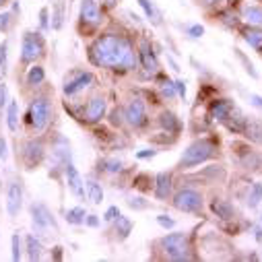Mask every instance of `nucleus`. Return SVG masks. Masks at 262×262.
Wrapping results in <instances>:
<instances>
[{
	"mask_svg": "<svg viewBox=\"0 0 262 262\" xmlns=\"http://www.w3.org/2000/svg\"><path fill=\"white\" fill-rule=\"evenodd\" d=\"M91 60L97 67L105 69L133 71L137 67V54L133 50V43L118 35H101L91 46Z\"/></svg>",
	"mask_w": 262,
	"mask_h": 262,
	"instance_id": "1",
	"label": "nucleus"
},
{
	"mask_svg": "<svg viewBox=\"0 0 262 262\" xmlns=\"http://www.w3.org/2000/svg\"><path fill=\"white\" fill-rule=\"evenodd\" d=\"M215 151H217V147H215L213 141L201 139V141L192 143V145L184 151V155H182V159H180V169H188V167H194V165H201V163L209 161V159L215 155Z\"/></svg>",
	"mask_w": 262,
	"mask_h": 262,
	"instance_id": "2",
	"label": "nucleus"
},
{
	"mask_svg": "<svg viewBox=\"0 0 262 262\" xmlns=\"http://www.w3.org/2000/svg\"><path fill=\"white\" fill-rule=\"evenodd\" d=\"M163 250L167 252V256L171 260H192L190 254V242L184 233H169L161 239Z\"/></svg>",
	"mask_w": 262,
	"mask_h": 262,
	"instance_id": "3",
	"label": "nucleus"
},
{
	"mask_svg": "<svg viewBox=\"0 0 262 262\" xmlns=\"http://www.w3.org/2000/svg\"><path fill=\"white\" fill-rule=\"evenodd\" d=\"M173 207L178 211H184V213H201L203 211V196H201V192H196L192 188L180 190L173 199Z\"/></svg>",
	"mask_w": 262,
	"mask_h": 262,
	"instance_id": "4",
	"label": "nucleus"
},
{
	"mask_svg": "<svg viewBox=\"0 0 262 262\" xmlns=\"http://www.w3.org/2000/svg\"><path fill=\"white\" fill-rule=\"evenodd\" d=\"M29 118H31V126L41 133V130H43V128L50 124V120H52V107H50V101L43 99V97L35 99V101L31 103V107H29Z\"/></svg>",
	"mask_w": 262,
	"mask_h": 262,
	"instance_id": "5",
	"label": "nucleus"
},
{
	"mask_svg": "<svg viewBox=\"0 0 262 262\" xmlns=\"http://www.w3.org/2000/svg\"><path fill=\"white\" fill-rule=\"evenodd\" d=\"M41 54H43V39L37 33L27 31L23 35V43H21V60L25 64H29V62H35Z\"/></svg>",
	"mask_w": 262,
	"mask_h": 262,
	"instance_id": "6",
	"label": "nucleus"
},
{
	"mask_svg": "<svg viewBox=\"0 0 262 262\" xmlns=\"http://www.w3.org/2000/svg\"><path fill=\"white\" fill-rule=\"evenodd\" d=\"M31 221H33V227L41 233V231H50V229H54V231H58V223H56V219H54V215L48 211V207H43V205H31Z\"/></svg>",
	"mask_w": 262,
	"mask_h": 262,
	"instance_id": "7",
	"label": "nucleus"
},
{
	"mask_svg": "<svg viewBox=\"0 0 262 262\" xmlns=\"http://www.w3.org/2000/svg\"><path fill=\"white\" fill-rule=\"evenodd\" d=\"M23 205V186L21 182H11L7 190V211L11 217H17Z\"/></svg>",
	"mask_w": 262,
	"mask_h": 262,
	"instance_id": "8",
	"label": "nucleus"
},
{
	"mask_svg": "<svg viewBox=\"0 0 262 262\" xmlns=\"http://www.w3.org/2000/svg\"><path fill=\"white\" fill-rule=\"evenodd\" d=\"M126 120H128V124H133V126H143L145 124L147 112H145V103L139 97L126 105Z\"/></svg>",
	"mask_w": 262,
	"mask_h": 262,
	"instance_id": "9",
	"label": "nucleus"
},
{
	"mask_svg": "<svg viewBox=\"0 0 262 262\" xmlns=\"http://www.w3.org/2000/svg\"><path fill=\"white\" fill-rule=\"evenodd\" d=\"M64 167H67V180H69V188L75 196H79V199H83L85 196V182L81 178V173L77 171V167L73 165V161L64 163Z\"/></svg>",
	"mask_w": 262,
	"mask_h": 262,
	"instance_id": "10",
	"label": "nucleus"
},
{
	"mask_svg": "<svg viewBox=\"0 0 262 262\" xmlns=\"http://www.w3.org/2000/svg\"><path fill=\"white\" fill-rule=\"evenodd\" d=\"M23 159L27 163L29 169H33L35 165H39V161L43 159V145L39 141H29L23 149Z\"/></svg>",
	"mask_w": 262,
	"mask_h": 262,
	"instance_id": "11",
	"label": "nucleus"
},
{
	"mask_svg": "<svg viewBox=\"0 0 262 262\" xmlns=\"http://www.w3.org/2000/svg\"><path fill=\"white\" fill-rule=\"evenodd\" d=\"M81 19L89 25H99L101 23V13L95 0H83L81 3Z\"/></svg>",
	"mask_w": 262,
	"mask_h": 262,
	"instance_id": "12",
	"label": "nucleus"
},
{
	"mask_svg": "<svg viewBox=\"0 0 262 262\" xmlns=\"http://www.w3.org/2000/svg\"><path fill=\"white\" fill-rule=\"evenodd\" d=\"M105 107H107V105H105V99H103V97L91 99L89 105H87V112H85V120L91 122V124L99 122V120L105 116Z\"/></svg>",
	"mask_w": 262,
	"mask_h": 262,
	"instance_id": "13",
	"label": "nucleus"
},
{
	"mask_svg": "<svg viewBox=\"0 0 262 262\" xmlns=\"http://www.w3.org/2000/svg\"><path fill=\"white\" fill-rule=\"evenodd\" d=\"M141 62H143V69L149 75H155L159 71V62H157V58H155V54H153V50L147 41L141 43Z\"/></svg>",
	"mask_w": 262,
	"mask_h": 262,
	"instance_id": "14",
	"label": "nucleus"
},
{
	"mask_svg": "<svg viewBox=\"0 0 262 262\" xmlns=\"http://www.w3.org/2000/svg\"><path fill=\"white\" fill-rule=\"evenodd\" d=\"M91 83H93V75H91V73H81L75 81H71V83L64 85V93H67V95H77L79 91L87 89Z\"/></svg>",
	"mask_w": 262,
	"mask_h": 262,
	"instance_id": "15",
	"label": "nucleus"
},
{
	"mask_svg": "<svg viewBox=\"0 0 262 262\" xmlns=\"http://www.w3.org/2000/svg\"><path fill=\"white\" fill-rule=\"evenodd\" d=\"M169 192H171V173H167V171H161V173L157 176L155 194H157V199L165 201L167 196H169Z\"/></svg>",
	"mask_w": 262,
	"mask_h": 262,
	"instance_id": "16",
	"label": "nucleus"
},
{
	"mask_svg": "<svg viewBox=\"0 0 262 262\" xmlns=\"http://www.w3.org/2000/svg\"><path fill=\"white\" fill-rule=\"evenodd\" d=\"M231 103L227 101V99H221V101H215L213 105H211V118L213 120H221V122H225L227 118H229V114H231Z\"/></svg>",
	"mask_w": 262,
	"mask_h": 262,
	"instance_id": "17",
	"label": "nucleus"
},
{
	"mask_svg": "<svg viewBox=\"0 0 262 262\" xmlns=\"http://www.w3.org/2000/svg\"><path fill=\"white\" fill-rule=\"evenodd\" d=\"M7 126L11 133H17V126H19V103L11 101L9 110H7Z\"/></svg>",
	"mask_w": 262,
	"mask_h": 262,
	"instance_id": "18",
	"label": "nucleus"
},
{
	"mask_svg": "<svg viewBox=\"0 0 262 262\" xmlns=\"http://www.w3.org/2000/svg\"><path fill=\"white\" fill-rule=\"evenodd\" d=\"M27 258L29 260H39L41 258V242L35 235H27Z\"/></svg>",
	"mask_w": 262,
	"mask_h": 262,
	"instance_id": "19",
	"label": "nucleus"
},
{
	"mask_svg": "<svg viewBox=\"0 0 262 262\" xmlns=\"http://www.w3.org/2000/svg\"><path fill=\"white\" fill-rule=\"evenodd\" d=\"M87 194H89V201L93 205H101L103 201V190L95 180H87Z\"/></svg>",
	"mask_w": 262,
	"mask_h": 262,
	"instance_id": "20",
	"label": "nucleus"
},
{
	"mask_svg": "<svg viewBox=\"0 0 262 262\" xmlns=\"http://www.w3.org/2000/svg\"><path fill=\"white\" fill-rule=\"evenodd\" d=\"M211 207H213V211L217 213V217H221V219H225V221L233 219V209H231L229 203H225V201H213Z\"/></svg>",
	"mask_w": 262,
	"mask_h": 262,
	"instance_id": "21",
	"label": "nucleus"
},
{
	"mask_svg": "<svg viewBox=\"0 0 262 262\" xmlns=\"http://www.w3.org/2000/svg\"><path fill=\"white\" fill-rule=\"evenodd\" d=\"M139 5L143 7V11H145V15L153 21V25H159L161 23V13L157 11V7L151 3V0H139Z\"/></svg>",
	"mask_w": 262,
	"mask_h": 262,
	"instance_id": "22",
	"label": "nucleus"
},
{
	"mask_svg": "<svg viewBox=\"0 0 262 262\" xmlns=\"http://www.w3.org/2000/svg\"><path fill=\"white\" fill-rule=\"evenodd\" d=\"M130 231H133V221H130L128 217H124V215H118L116 217V233L124 239V237H128Z\"/></svg>",
	"mask_w": 262,
	"mask_h": 262,
	"instance_id": "23",
	"label": "nucleus"
},
{
	"mask_svg": "<svg viewBox=\"0 0 262 262\" xmlns=\"http://www.w3.org/2000/svg\"><path fill=\"white\" fill-rule=\"evenodd\" d=\"M244 21L250 25H262V9L260 7H248L244 11Z\"/></svg>",
	"mask_w": 262,
	"mask_h": 262,
	"instance_id": "24",
	"label": "nucleus"
},
{
	"mask_svg": "<svg viewBox=\"0 0 262 262\" xmlns=\"http://www.w3.org/2000/svg\"><path fill=\"white\" fill-rule=\"evenodd\" d=\"M159 122H161V126L165 130H169V133H178V128H180V122H178V118L171 112H163L161 118H159Z\"/></svg>",
	"mask_w": 262,
	"mask_h": 262,
	"instance_id": "25",
	"label": "nucleus"
},
{
	"mask_svg": "<svg viewBox=\"0 0 262 262\" xmlns=\"http://www.w3.org/2000/svg\"><path fill=\"white\" fill-rule=\"evenodd\" d=\"M85 209L83 207H75V209H69L67 211V221L71 223V225H81V223H85Z\"/></svg>",
	"mask_w": 262,
	"mask_h": 262,
	"instance_id": "26",
	"label": "nucleus"
},
{
	"mask_svg": "<svg viewBox=\"0 0 262 262\" xmlns=\"http://www.w3.org/2000/svg\"><path fill=\"white\" fill-rule=\"evenodd\" d=\"M260 203H262V184L256 182V184L252 186L250 194H248V207H250V209H256Z\"/></svg>",
	"mask_w": 262,
	"mask_h": 262,
	"instance_id": "27",
	"label": "nucleus"
},
{
	"mask_svg": "<svg viewBox=\"0 0 262 262\" xmlns=\"http://www.w3.org/2000/svg\"><path fill=\"white\" fill-rule=\"evenodd\" d=\"M244 39L252 46V48H260L262 46V31L260 29H248L244 33Z\"/></svg>",
	"mask_w": 262,
	"mask_h": 262,
	"instance_id": "28",
	"label": "nucleus"
},
{
	"mask_svg": "<svg viewBox=\"0 0 262 262\" xmlns=\"http://www.w3.org/2000/svg\"><path fill=\"white\" fill-rule=\"evenodd\" d=\"M43 79H46V73H43L41 67H33V69L29 71V75H27V83H29V85H41Z\"/></svg>",
	"mask_w": 262,
	"mask_h": 262,
	"instance_id": "29",
	"label": "nucleus"
},
{
	"mask_svg": "<svg viewBox=\"0 0 262 262\" xmlns=\"http://www.w3.org/2000/svg\"><path fill=\"white\" fill-rule=\"evenodd\" d=\"M62 17H64V3H62V0H58L56 13H54V23H52L54 29H60L62 27Z\"/></svg>",
	"mask_w": 262,
	"mask_h": 262,
	"instance_id": "30",
	"label": "nucleus"
},
{
	"mask_svg": "<svg viewBox=\"0 0 262 262\" xmlns=\"http://www.w3.org/2000/svg\"><path fill=\"white\" fill-rule=\"evenodd\" d=\"M11 244H13V260L19 262L21 260V237H19V233H15L11 237Z\"/></svg>",
	"mask_w": 262,
	"mask_h": 262,
	"instance_id": "31",
	"label": "nucleus"
},
{
	"mask_svg": "<svg viewBox=\"0 0 262 262\" xmlns=\"http://www.w3.org/2000/svg\"><path fill=\"white\" fill-rule=\"evenodd\" d=\"M235 52H237V58H239V60L244 62V67H246V71H248V73H250V75H252L254 79H258V73L254 71V67H252V62H248V60H246V56H244V54H242L239 50H235Z\"/></svg>",
	"mask_w": 262,
	"mask_h": 262,
	"instance_id": "32",
	"label": "nucleus"
},
{
	"mask_svg": "<svg viewBox=\"0 0 262 262\" xmlns=\"http://www.w3.org/2000/svg\"><path fill=\"white\" fill-rule=\"evenodd\" d=\"M0 71H7V41L0 43Z\"/></svg>",
	"mask_w": 262,
	"mask_h": 262,
	"instance_id": "33",
	"label": "nucleus"
},
{
	"mask_svg": "<svg viewBox=\"0 0 262 262\" xmlns=\"http://www.w3.org/2000/svg\"><path fill=\"white\" fill-rule=\"evenodd\" d=\"M161 91H163L165 97H173V93H176V85H173L171 81H163V83H161Z\"/></svg>",
	"mask_w": 262,
	"mask_h": 262,
	"instance_id": "34",
	"label": "nucleus"
},
{
	"mask_svg": "<svg viewBox=\"0 0 262 262\" xmlns=\"http://www.w3.org/2000/svg\"><path fill=\"white\" fill-rule=\"evenodd\" d=\"M157 223H159L161 227H165V229H171V227L176 225V221H173L171 217H167V215H159V217H157Z\"/></svg>",
	"mask_w": 262,
	"mask_h": 262,
	"instance_id": "35",
	"label": "nucleus"
},
{
	"mask_svg": "<svg viewBox=\"0 0 262 262\" xmlns=\"http://www.w3.org/2000/svg\"><path fill=\"white\" fill-rule=\"evenodd\" d=\"M7 97H9V87L5 83H0V110L7 105Z\"/></svg>",
	"mask_w": 262,
	"mask_h": 262,
	"instance_id": "36",
	"label": "nucleus"
},
{
	"mask_svg": "<svg viewBox=\"0 0 262 262\" xmlns=\"http://www.w3.org/2000/svg\"><path fill=\"white\" fill-rule=\"evenodd\" d=\"M120 215V211H118V207H110L107 211H105V215H103V219L105 221H116V217Z\"/></svg>",
	"mask_w": 262,
	"mask_h": 262,
	"instance_id": "37",
	"label": "nucleus"
},
{
	"mask_svg": "<svg viewBox=\"0 0 262 262\" xmlns=\"http://www.w3.org/2000/svg\"><path fill=\"white\" fill-rule=\"evenodd\" d=\"M11 25V15L9 13H3L0 15V31H7Z\"/></svg>",
	"mask_w": 262,
	"mask_h": 262,
	"instance_id": "38",
	"label": "nucleus"
},
{
	"mask_svg": "<svg viewBox=\"0 0 262 262\" xmlns=\"http://www.w3.org/2000/svg\"><path fill=\"white\" fill-rule=\"evenodd\" d=\"M188 33H190L192 37H201V35L205 33V27H203V25H192V27L188 29Z\"/></svg>",
	"mask_w": 262,
	"mask_h": 262,
	"instance_id": "39",
	"label": "nucleus"
},
{
	"mask_svg": "<svg viewBox=\"0 0 262 262\" xmlns=\"http://www.w3.org/2000/svg\"><path fill=\"white\" fill-rule=\"evenodd\" d=\"M7 149H9V147H7V141L0 137V159H3V161H7V157H9V151H7Z\"/></svg>",
	"mask_w": 262,
	"mask_h": 262,
	"instance_id": "40",
	"label": "nucleus"
},
{
	"mask_svg": "<svg viewBox=\"0 0 262 262\" xmlns=\"http://www.w3.org/2000/svg\"><path fill=\"white\" fill-rule=\"evenodd\" d=\"M120 169H122V161H118V159L107 161V171H120Z\"/></svg>",
	"mask_w": 262,
	"mask_h": 262,
	"instance_id": "41",
	"label": "nucleus"
},
{
	"mask_svg": "<svg viewBox=\"0 0 262 262\" xmlns=\"http://www.w3.org/2000/svg\"><path fill=\"white\" fill-rule=\"evenodd\" d=\"M143 199H130L128 205L133 207V209H147V203H141Z\"/></svg>",
	"mask_w": 262,
	"mask_h": 262,
	"instance_id": "42",
	"label": "nucleus"
},
{
	"mask_svg": "<svg viewBox=\"0 0 262 262\" xmlns=\"http://www.w3.org/2000/svg\"><path fill=\"white\" fill-rule=\"evenodd\" d=\"M39 23H41V29H48V9H41V13H39Z\"/></svg>",
	"mask_w": 262,
	"mask_h": 262,
	"instance_id": "43",
	"label": "nucleus"
},
{
	"mask_svg": "<svg viewBox=\"0 0 262 262\" xmlns=\"http://www.w3.org/2000/svg\"><path fill=\"white\" fill-rule=\"evenodd\" d=\"M250 103H252L254 107H260V110H262V97H260V95H254V93H252V95H250Z\"/></svg>",
	"mask_w": 262,
	"mask_h": 262,
	"instance_id": "44",
	"label": "nucleus"
},
{
	"mask_svg": "<svg viewBox=\"0 0 262 262\" xmlns=\"http://www.w3.org/2000/svg\"><path fill=\"white\" fill-rule=\"evenodd\" d=\"M153 155H155V151H153V149H145V151L137 153V157H139V159H149V157H153Z\"/></svg>",
	"mask_w": 262,
	"mask_h": 262,
	"instance_id": "45",
	"label": "nucleus"
},
{
	"mask_svg": "<svg viewBox=\"0 0 262 262\" xmlns=\"http://www.w3.org/2000/svg\"><path fill=\"white\" fill-rule=\"evenodd\" d=\"M173 85H176V91L180 93V97H186V87H184V83H182V81H176Z\"/></svg>",
	"mask_w": 262,
	"mask_h": 262,
	"instance_id": "46",
	"label": "nucleus"
},
{
	"mask_svg": "<svg viewBox=\"0 0 262 262\" xmlns=\"http://www.w3.org/2000/svg\"><path fill=\"white\" fill-rule=\"evenodd\" d=\"M85 221H87V225H89V227H97V225H99V219H97L95 215H89V217H85Z\"/></svg>",
	"mask_w": 262,
	"mask_h": 262,
	"instance_id": "47",
	"label": "nucleus"
},
{
	"mask_svg": "<svg viewBox=\"0 0 262 262\" xmlns=\"http://www.w3.org/2000/svg\"><path fill=\"white\" fill-rule=\"evenodd\" d=\"M256 239L262 242V229H256Z\"/></svg>",
	"mask_w": 262,
	"mask_h": 262,
	"instance_id": "48",
	"label": "nucleus"
},
{
	"mask_svg": "<svg viewBox=\"0 0 262 262\" xmlns=\"http://www.w3.org/2000/svg\"><path fill=\"white\" fill-rule=\"evenodd\" d=\"M103 3H107V5H110V7H114V5H116V3H118V0H103Z\"/></svg>",
	"mask_w": 262,
	"mask_h": 262,
	"instance_id": "49",
	"label": "nucleus"
},
{
	"mask_svg": "<svg viewBox=\"0 0 262 262\" xmlns=\"http://www.w3.org/2000/svg\"><path fill=\"white\" fill-rule=\"evenodd\" d=\"M227 3H229V5H235V3H237V0H227Z\"/></svg>",
	"mask_w": 262,
	"mask_h": 262,
	"instance_id": "50",
	"label": "nucleus"
},
{
	"mask_svg": "<svg viewBox=\"0 0 262 262\" xmlns=\"http://www.w3.org/2000/svg\"><path fill=\"white\" fill-rule=\"evenodd\" d=\"M5 3H7V0H0V7H3V5H5Z\"/></svg>",
	"mask_w": 262,
	"mask_h": 262,
	"instance_id": "51",
	"label": "nucleus"
},
{
	"mask_svg": "<svg viewBox=\"0 0 262 262\" xmlns=\"http://www.w3.org/2000/svg\"><path fill=\"white\" fill-rule=\"evenodd\" d=\"M207 3H211V0H207Z\"/></svg>",
	"mask_w": 262,
	"mask_h": 262,
	"instance_id": "52",
	"label": "nucleus"
}]
</instances>
